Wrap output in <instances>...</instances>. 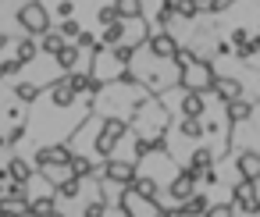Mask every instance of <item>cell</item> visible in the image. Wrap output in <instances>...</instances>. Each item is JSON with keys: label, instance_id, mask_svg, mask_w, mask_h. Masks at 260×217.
Here are the masks:
<instances>
[{"label": "cell", "instance_id": "17", "mask_svg": "<svg viewBox=\"0 0 260 217\" xmlns=\"http://www.w3.org/2000/svg\"><path fill=\"white\" fill-rule=\"evenodd\" d=\"M132 192L143 199H157V178H132Z\"/></svg>", "mask_w": 260, "mask_h": 217}, {"label": "cell", "instance_id": "3", "mask_svg": "<svg viewBox=\"0 0 260 217\" xmlns=\"http://www.w3.org/2000/svg\"><path fill=\"white\" fill-rule=\"evenodd\" d=\"M125 135V121L121 118H107L104 128H100V142H96V153L100 157H111V150L118 146V139Z\"/></svg>", "mask_w": 260, "mask_h": 217}, {"label": "cell", "instance_id": "5", "mask_svg": "<svg viewBox=\"0 0 260 217\" xmlns=\"http://www.w3.org/2000/svg\"><path fill=\"white\" fill-rule=\"evenodd\" d=\"M146 47H150V54H153L157 61H171V57H175V50H178V40H175V36H168V32H157V36H150V40H146Z\"/></svg>", "mask_w": 260, "mask_h": 217}, {"label": "cell", "instance_id": "1", "mask_svg": "<svg viewBox=\"0 0 260 217\" xmlns=\"http://www.w3.org/2000/svg\"><path fill=\"white\" fill-rule=\"evenodd\" d=\"M171 61L178 64V79L185 82L189 93H207V89H214V64H210L207 57H196V54H189V50H175Z\"/></svg>", "mask_w": 260, "mask_h": 217}, {"label": "cell", "instance_id": "33", "mask_svg": "<svg viewBox=\"0 0 260 217\" xmlns=\"http://www.w3.org/2000/svg\"><path fill=\"white\" fill-rule=\"evenodd\" d=\"M75 43H79V50H93V47H96V40H93L89 32H79V40H75Z\"/></svg>", "mask_w": 260, "mask_h": 217}, {"label": "cell", "instance_id": "12", "mask_svg": "<svg viewBox=\"0 0 260 217\" xmlns=\"http://www.w3.org/2000/svg\"><path fill=\"white\" fill-rule=\"evenodd\" d=\"M256 171H260V157H256V150L239 153V174H242V178H256Z\"/></svg>", "mask_w": 260, "mask_h": 217}, {"label": "cell", "instance_id": "26", "mask_svg": "<svg viewBox=\"0 0 260 217\" xmlns=\"http://www.w3.org/2000/svg\"><path fill=\"white\" fill-rule=\"evenodd\" d=\"M15 96H18L22 103H29V100L40 96V86H36V82H18V86H15Z\"/></svg>", "mask_w": 260, "mask_h": 217}, {"label": "cell", "instance_id": "23", "mask_svg": "<svg viewBox=\"0 0 260 217\" xmlns=\"http://www.w3.org/2000/svg\"><path fill=\"white\" fill-rule=\"evenodd\" d=\"M189 167H192V171L214 167V150H207V146H203V150H196V153H192V160H189Z\"/></svg>", "mask_w": 260, "mask_h": 217}, {"label": "cell", "instance_id": "40", "mask_svg": "<svg viewBox=\"0 0 260 217\" xmlns=\"http://www.w3.org/2000/svg\"><path fill=\"white\" fill-rule=\"evenodd\" d=\"M50 217H61V213H50Z\"/></svg>", "mask_w": 260, "mask_h": 217}, {"label": "cell", "instance_id": "39", "mask_svg": "<svg viewBox=\"0 0 260 217\" xmlns=\"http://www.w3.org/2000/svg\"><path fill=\"white\" fill-rule=\"evenodd\" d=\"M4 47H8V36H4V32H0V50H4Z\"/></svg>", "mask_w": 260, "mask_h": 217}, {"label": "cell", "instance_id": "6", "mask_svg": "<svg viewBox=\"0 0 260 217\" xmlns=\"http://www.w3.org/2000/svg\"><path fill=\"white\" fill-rule=\"evenodd\" d=\"M104 174H107V182L132 185V178H136V164H128V160H111V164L104 167Z\"/></svg>", "mask_w": 260, "mask_h": 217}, {"label": "cell", "instance_id": "32", "mask_svg": "<svg viewBox=\"0 0 260 217\" xmlns=\"http://www.w3.org/2000/svg\"><path fill=\"white\" fill-rule=\"evenodd\" d=\"M96 22H100V25H111V22H118V15H114V8H100V15H96Z\"/></svg>", "mask_w": 260, "mask_h": 217}, {"label": "cell", "instance_id": "24", "mask_svg": "<svg viewBox=\"0 0 260 217\" xmlns=\"http://www.w3.org/2000/svg\"><path fill=\"white\" fill-rule=\"evenodd\" d=\"M121 40H125V29H121V18H118V22H111V25L104 29V43H107V47H118Z\"/></svg>", "mask_w": 260, "mask_h": 217}, {"label": "cell", "instance_id": "22", "mask_svg": "<svg viewBox=\"0 0 260 217\" xmlns=\"http://www.w3.org/2000/svg\"><path fill=\"white\" fill-rule=\"evenodd\" d=\"M64 47V36L61 32H43V43H40V54H57Z\"/></svg>", "mask_w": 260, "mask_h": 217}, {"label": "cell", "instance_id": "19", "mask_svg": "<svg viewBox=\"0 0 260 217\" xmlns=\"http://www.w3.org/2000/svg\"><path fill=\"white\" fill-rule=\"evenodd\" d=\"M36 54H40V43L22 40V43H18V57H15V61H18V64H32V61H36Z\"/></svg>", "mask_w": 260, "mask_h": 217}, {"label": "cell", "instance_id": "18", "mask_svg": "<svg viewBox=\"0 0 260 217\" xmlns=\"http://www.w3.org/2000/svg\"><path fill=\"white\" fill-rule=\"evenodd\" d=\"M168 196H175L178 203H182V199H189V196H192V178H185V174H178V178L171 182V189H168Z\"/></svg>", "mask_w": 260, "mask_h": 217}, {"label": "cell", "instance_id": "35", "mask_svg": "<svg viewBox=\"0 0 260 217\" xmlns=\"http://www.w3.org/2000/svg\"><path fill=\"white\" fill-rule=\"evenodd\" d=\"M232 43H235V47H242V43H249V40H246V29H235V32H232Z\"/></svg>", "mask_w": 260, "mask_h": 217}, {"label": "cell", "instance_id": "13", "mask_svg": "<svg viewBox=\"0 0 260 217\" xmlns=\"http://www.w3.org/2000/svg\"><path fill=\"white\" fill-rule=\"evenodd\" d=\"M114 15L125 22V18H139L143 15V0H114Z\"/></svg>", "mask_w": 260, "mask_h": 217}, {"label": "cell", "instance_id": "9", "mask_svg": "<svg viewBox=\"0 0 260 217\" xmlns=\"http://www.w3.org/2000/svg\"><path fill=\"white\" fill-rule=\"evenodd\" d=\"M4 171H8V178H11L15 185H25V182H32V167H29L22 157L8 160V164H4Z\"/></svg>", "mask_w": 260, "mask_h": 217}, {"label": "cell", "instance_id": "2", "mask_svg": "<svg viewBox=\"0 0 260 217\" xmlns=\"http://www.w3.org/2000/svg\"><path fill=\"white\" fill-rule=\"evenodd\" d=\"M18 25L25 32H32V36H43V32H50V15H47L43 4H25L18 11Z\"/></svg>", "mask_w": 260, "mask_h": 217}, {"label": "cell", "instance_id": "29", "mask_svg": "<svg viewBox=\"0 0 260 217\" xmlns=\"http://www.w3.org/2000/svg\"><path fill=\"white\" fill-rule=\"evenodd\" d=\"M79 32H82V29H79V22H72V18H64V22H61V36H64V43H68V40H79Z\"/></svg>", "mask_w": 260, "mask_h": 217}, {"label": "cell", "instance_id": "36", "mask_svg": "<svg viewBox=\"0 0 260 217\" xmlns=\"http://www.w3.org/2000/svg\"><path fill=\"white\" fill-rule=\"evenodd\" d=\"M57 11H61V18H72L75 8H72V0H61V8H57Z\"/></svg>", "mask_w": 260, "mask_h": 217}, {"label": "cell", "instance_id": "25", "mask_svg": "<svg viewBox=\"0 0 260 217\" xmlns=\"http://www.w3.org/2000/svg\"><path fill=\"white\" fill-rule=\"evenodd\" d=\"M171 15H178V18H196L200 11H196L192 0H171Z\"/></svg>", "mask_w": 260, "mask_h": 217}, {"label": "cell", "instance_id": "11", "mask_svg": "<svg viewBox=\"0 0 260 217\" xmlns=\"http://www.w3.org/2000/svg\"><path fill=\"white\" fill-rule=\"evenodd\" d=\"M214 89L224 96V103H232V100L242 96V82H235V79H214Z\"/></svg>", "mask_w": 260, "mask_h": 217}, {"label": "cell", "instance_id": "30", "mask_svg": "<svg viewBox=\"0 0 260 217\" xmlns=\"http://www.w3.org/2000/svg\"><path fill=\"white\" fill-rule=\"evenodd\" d=\"M232 213H235L232 203H221V206H207L203 210V217H232Z\"/></svg>", "mask_w": 260, "mask_h": 217}, {"label": "cell", "instance_id": "4", "mask_svg": "<svg viewBox=\"0 0 260 217\" xmlns=\"http://www.w3.org/2000/svg\"><path fill=\"white\" fill-rule=\"evenodd\" d=\"M232 196H235L232 206H242L246 213H256V178H242Z\"/></svg>", "mask_w": 260, "mask_h": 217}, {"label": "cell", "instance_id": "28", "mask_svg": "<svg viewBox=\"0 0 260 217\" xmlns=\"http://www.w3.org/2000/svg\"><path fill=\"white\" fill-rule=\"evenodd\" d=\"M79 185H82L79 178H64V182H61V185H54V189H57V196H61V199H75V196H79Z\"/></svg>", "mask_w": 260, "mask_h": 217}, {"label": "cell", "instance_id": "38", "mask_svg": "<svg viewBox=\"0 0 260 217\" xmlns=\"http://www.w3.org/2000/svg\"><path fill=\"white\" fill-rule=\"evenodd\" d=\"M192 4H196V11H207V8H210V0H192Z\"/></svg>", "mask_w": 260, "mask_h": 217}, {"label": "cell", "instance_id": "16", "mask_svg": "<svg viewBox=\"0 0 260 217\" xmlns=\"http://www.w3.org/2000/svg\"><path fill=\"white\" fill-rule=\"evenodd\" d=\"M54 57H57V68H64V71H72V68H75V61H79V47H72V43H64V47H61V50H57Z\"/></svg>", "mask_w": 260, "mask_h": 217}, {"label": "cell", "instance_id": "34", "mask_svg": "<svg viewBox=\"0 0 260 217\" xmlns=\"http://www.w3.org/2000/svg\"><path fill=\"white\" fill-rule=\"evenodd\" d=\"M104 213H107V206H104V203H100V199H96V203H89V206H86V217H104Z\"/></svg>", "mask_w": 260, "mask_h": 217}, {"label": "cell", "instance_id": "37", "mask_svg": "<svg viewBox=\"0 0 260 217\" xmlns=\"http://www.w3.org/2000/svg\"><path fill=\"white\" fill-rule=\"evenodd\" d=\"M160 217H185L182 206H171V210H160Z\"/></svg>", "mask_w": 260, "mask_h": 217}, {"label": "cell", "instance_id": "21", "mask_svg": "<svg viewBox=\"0 0 260 217\" xmlns=\"http://www.w3.org/2000/svg\"><path fill=\"white\" fill-rule=\"evenodd\" d=\"M29 213H32V217H50V213H54V199H50V196L29 199Z\"/></svg>", "mask_w": 260, "mask_h": 217}, {"label": "cell", "instance_id": "8", "mask_svg": "<svg viewBox=\"0 0 260 217\" xmlns=\"http://www.w3.org/2000/svg\"><path fill=\"white\" fill-rule=\"evenodd\" d=\"M36 160L40 164H68L72 150L68 146H43V150H36Z\"/></svg>", "mask_w": 260, "mask_h": 217}, {"label": "cell", "instance_id": "20", "mask_svg": "<svg viewBox=\"0 0 260 217\" xmlns=\"http://www.w3.org/2000/svg\"><path fill=\"white\" fill-rule=\"evenodd\" d=\"M50 96H54V107H57V111H64V107H72V100H75V93H72V89H68L64 82H57Z\"/></svg>", "mask_w": 260, "mask_h": 217}, {"label": "cell", "instance_id": "7", "mask_svg": "<svg viewBox=\"0 0 260 217\" xmlns=\"http://www.w3.org/2000/svg\"><path fill=\"white\" fill-rule=\"evenodd\" d=\"M68 174L82 182V178H96V167H93V160H89V157L72 153V160H68Z\"/></svg>", "mask_w": 260, "mask_h": 217}, {"label": "cell", "instance_id": "31", "mask_svg": "<svg viewBox=\"0 0 260 217\" xmlns=\"http://www.w3.org/2000/svg\"><path fill=\"white\" fill-rule=\"evenodd\" d=\"M22 71V64L15 61V57H8V61H0V79H11V75H18Z\"/></svg>", "mask_w": 260, "mask_h": 217}, {"label": "cell", "instance_id": "14", "mask_svg": "<svg viewBox=\"0 0 260 217\" xmlns=\"http://www.w3.org/2000/svg\"><path fill=\"white\" fill-rule=\"evenodd\" d=\"M178 206H182V213H185V217H203V210H207L210 203H207V196H196V192H192V196H189V199H182Z\"/></svg>", "mask_w": 260, "mask_h": 217}, {"label": "cell", "instance_id": "10", "mask_svg": "<svg viewBox=\"0 0 260 217\" xmlns=\"http://www.w3.org/2000/svg\"><path fill=\"white\" fill-rule=\"evenodd\" d=\"M203 93H182V118H203Z\"/></svg>", "mask_w": 260, "mask_h": 217}, {"label": "cell", "instance_id": "27", "mask_svg": "<svg viewBox=\"0 0 260 217\" xmlns=\"http://www.w3.org/2000/svg\"><path fill=\"white\" fill-rule=\"evenodd\" d=\"M178 128H182V135H185V139H200V135H203L200 118H182V125H178Z\"/></svg>", "mask_w": 260, "mask_h": 217}, {"label": "cell", "instance_id": "15", "mask_svg": "<svg viewBox=\"0 0 260 217\" xmlns=\"http://www.w3.org/2000/svg\"><path fill=\"white\" fill-rule=\"evenodd\" d=\"M253 118V103H246V100H232L228 103V121H249Z\"/></svg>", "mask_w": 260, "mask_h": 217}]
</instances>
